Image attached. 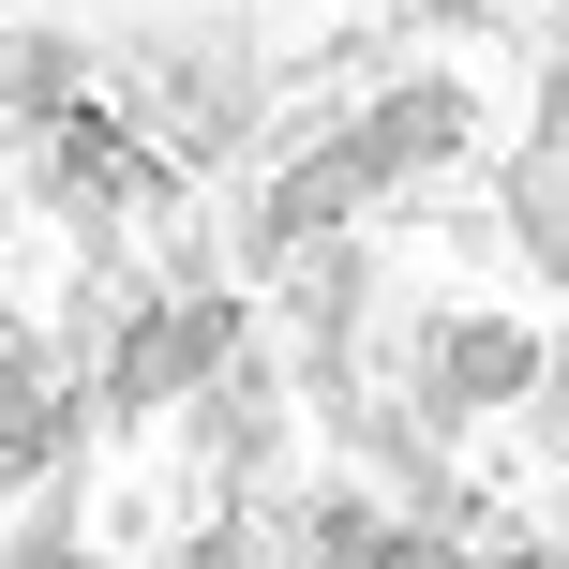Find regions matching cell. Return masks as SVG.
Instances as JSON below:
<instances>
[]
</instances>
